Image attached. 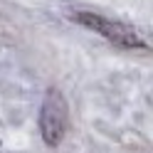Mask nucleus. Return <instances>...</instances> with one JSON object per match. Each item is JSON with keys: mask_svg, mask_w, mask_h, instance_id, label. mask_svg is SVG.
Returning a JSON list of instances; mask_svg holds the SVG:
<instances>
[{"mask_svg": "<svg viewBox=\"0 0 153 153\" xmlns=\"http://www.w3.org/2000/svg\"><path fill=\"white\" fill-rule=\"evenodd\" d=\"M40 136L47 146H59L64 133H67V123H69V106L67 99L59 89L50 87L45 91L42 106H40Z\"/></svg>", "mask_w": 153, "mask_h": 153, "instance_id": "f257e3e1", "label": "nucleus"}, {"mask_svg": "<svg viewBox=\"0 0 153 153\" xmlns=\"http://www.w3.org/2000/svg\"><path fill=\"white\" fill-rule=\"evenodd\" d=\"M69 17H72L74 22H79L84 27H89V30H94L97 35L106 37L109 42L119 45V47H128V50H133V47H146V42L138 37V32L133 30V27L123 25V22L109 20V17H104V15L87 13V10H74Z\"/></svg>", "mask_w": 153, "mask_h": 153, "instance_id": "f03ea898", "label": "nucleus"}]
</instances>
